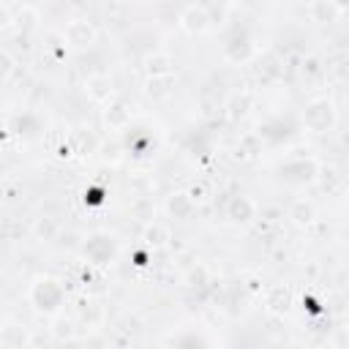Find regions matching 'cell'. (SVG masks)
<instances>
[{
  "label": "cell",
  "mask_w": 349,
  "mask_h": 349,
  "mask_svg": "<svg viewBox=\"0 0 349 349\" xmlns=\"http://www.w3.org/2000/svg\"><path fill=\"white\" fill-rule=\"evenodd\" d=\"M85 202H88V205H98V202H104V191H101V189H90L88 194H85Z\"/></svg>",
  "instance_id": "1"
}]
</instances>
